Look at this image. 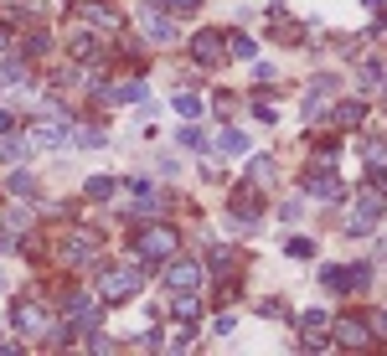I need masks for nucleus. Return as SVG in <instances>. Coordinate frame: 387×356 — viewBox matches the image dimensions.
Here are the masks:
<instances>
[{
    "label": "nucleus",
    "mask_w": 387,
    "mask_h": 356,
    "mask_svg": "<svg viewBox=\"0 0 387 356\" xmlns=\"http://www.w3.org/2000/svg\"><path fill=\"white\" fill-rule=\"evenodd\" d=\"M135 253L150 258V263H155V258H170V253H176V233H170V228H145V233L135 238Z\"/></svg>",
    "instance_id": "f257e3e1"
},
{
    "label": "nucleus",
    "mask_w": 387,
    "mask_h": 356,
    "mask_svg": "<svg viewBox=\"0 0 387 356\" xmlns=\"http://www.w3.org/2000/svg\"><path fill=\"white\" fill-rule=\"evenodd\" d=\"M83 16L93 21V31H114V26H119V16H114V11H103V6H88Z\"/></svg>",
    "instance_id": "f3484780"
},
{
    "label": "nucleus",
    "mask_w": 387,
    "mask_h": 356,
    "mask_svg": "<svg viewBox=\"0 0 387 356\" xmlns=\"http://www.w3.org/2000/svg\"><path fill=\"white\" fill-rule=\"evenodd\" d=\"M93 248H98V238H93L88 228H78L68 243H62V258H68V263H83V258H93Z\"/></svg>",
    "instance_id": "39448f33"
},
{
    "label": "nucleus",
    "mask_w": 387,
    "mask_h": 356,
    "mask_svg": "<svg viewBox=\"0 0 387 356\" xmlns=\"http://www.w3.org/2000/svg\"><path fill=\"white\" fill-rule=\"evenodd\" d=\"M377 186H382V191H387V171H382V176H377Z\"/></svg>",
    "instance_id": "c756f323"
},
{
    "label": "nucleus",
    "mask_w": 387,
    "mask_h": 356,
    "mask_svg": "<svg viewBox=\"0 0 387 356\" xmlns=\"http://www.w3.org/2000/svg\"><path fill=\"white\" fill-rule=\"evenodd\" d=\"M310 191L320 196V202H336V196H341V181H336L331 171H320V176H310Z\"/></svg>",
    "instance_id": "f8f14e48"
},
{
    "label": "nucleus",
    "mask_w": 387,
    "mask_h": 356,
    "mask_svg": "<svg viewBox=\"0 0 387 356\" xmlns=\"http://www.w3.org/2000/svg\"><path fill=\"white\" fill-rule=\"evenodd\" d=\"M170 11H197V0H165Z\"/></svg>",
    "instance_id": "a878e982"
},
{
    "label": "nucleus",
    "mask_w": 387,
    "mask_h": 356,
    "mask_svg": "<svg viewBox=\"0 0 387 356\" xmlns=\"http://www.w3.org/2000/svg\"><path fill=\"white\" fill-rule=\"evenodd\" d=\"M336 341H341V346H367L372 330L361 325V320H336Z\"/></svg>",
    "instance_id": "6e6552de"
},
{
    "label": "nucleus",
    "mask_w": 387,
    "mask_h": 356,
    "mask_svg": "<svg viewBox=\"0 0 387 356\" xmlns=\"http://www.w3.org/2000/svg\"><path fill=\"white\" fill-rule=\"evenodd\" d=\"M222 155H248V135L243 129H222Z\"/></svg>",
    "instance_id": "a211bd4d"
},
{
    "label": "nucleus",
    "mask_w": 387,
    "mask_h": 356,
    "mask_svg": "<svg viewBox=\"0 0 387 356\" xmlns=\"http://www.w3.org/2000/svg\"><path fill=\"white\" fill-rule=\"evenodd\" d=\"M227 52H238V57H253V41H248V36H232V41H227Z\"/></svg>",
    "instance_id": "b1692460"
},
{
    "label": "nucleus",
    "mask_w": 387,
    "mask_h": 356,
    "mask_svg": "<svg viewBox=\"0 0 387 356\" xmlns=\"http://www.w3.org/2000/svg\"><path fill=\"white\" fill-rule=\"evenodd\" d=\"M11 320H16V330H21V336H41V330H47V310H41L36 300H21Z\"/></svg>",
    "instance_id": "7ed1b4c3"
},
{
    "label": "nucleus",
    "mask_w": 387,
    "mask_h": 356,
    "mask_svg": "<svg viewBox=\"0 0 387 356\" xmlns=\"http://www.w3.org/2000/svg\"><path fill=\"white\" fill-rule=\"evenodd\" d=\"M11 52V31H0V57H6Z\"/></svg>",
    "instance_id": "cd10ccee"
},
{
    "label": "nucleus",
    "mask_w": 387,
    "mask_h": 356,
    "mask_svg": "<svg viewBox=\"0 0 387 356\" xmlns=\"http://www.w3.org/2000/svg\"><path fill=\"white\" fill-rule=\"evenodd\" d=\"M73 57H93V41L88 36H73Z\"/></svg>",
    "instance_id": "393cba45"
},
{
    "label": "nucleus",
    "mask_w": 387,
    "mask_h": 356,
    "mask_svg": "<svg viewBox=\"0 0 387 356\" xmlns=\"http://www.w3.org/2000/svg\"><path fill=\"white\" fill-rule=\"evenodd\" d=\"M377 330H382V336H387V310H377Z\"/></svg>",
    "instance_id": "c85d7f7f"
},
{
    "label": "nucleus",
    "mask_w": 387,
    "mask_h": 356,
    "mask_svg": "<svg viewBox=\"0 0 387 356\" xmlns=\"http://www.w3.org/2000/svg\"><path fill=\"white\" fill-rule=\"evenodd\" d=\"M202 284V263H176L170 269V289H197Z\"/></svg>",
    "instance_id": "9d476101"
},
{
    "label": "nucleus",
    "mask_w": 387,
    "mask_h": 356,
    "mask_svg": "<svg viewBox=\"0 0 387 356\" xmlns=\"http://www.w3.org/2000/svg\"><path fill=\"white\" fill-rule=\"evenodd\" d=\"M197 315H202V305H197V289H191V295L176 300V320L181 325H197Z\"/></svg>",
    "instance_id": "ddd939ff"
},
{
    "label": "nucleus",
    "mask_w": 387,
    "mask_h": 356,
    "mask_svg": "<svg viewBox=\"0 0 387 356\" xmlns=\"http://www.w3.org/2000/svg\"><path fill=\"white\" fill-rule=\"evenodd\" d=\"M114 191H119V181H114V176H93V181H88V196H93V202H109Z\"/></svg>",
    "instance_id": "2eb2a0df"
},
{
    "label": "nucleus",
    "mask_w": 387,
    "mask_h": 356,
    "mask_svg": "<svg viewBox=\"0 0 387 356\" xmlns=\"http://www.w3.org/2000/svg\"><path fill=\"white\" fill-rule=\"evenodd\" d=\"M181 145H186V150H202L207 135H202V129H181Z\"/></svg>",
    "instance_id": "5701e85b"
},
{
    "label": "nucleus",
    "mask_w": 387,
    "mask_h": 356,
    "mask_svg": "<svg viewBox=\"0 0 387 356\" xmlns=\"http://www.w3.org/2000/svg\"><path fill=\"white\" fill-rule=\"evenodd\" d=\"M377 217H382V202H377V196H361L356 212H351V233H356V238H361V233H372V228H377Z\"/></svg>",
    "instance_id": "423d86ee"
},
{
    "label": "nucleus",
    "mask_w": 387,
    "mask_h": 356,
    "mask_svg": "<svg viewBox=\"0 0 387 356\" xmlns=\"http://www.w3.org/2000/svg\"><path fill=\"white\" fill-rule=\"evenodd\" d=\"M140 21H145V36H150V41H160V47H165V41H176V26H170L160 11H145Z\"/></svg>",
    "instance_id": "0eeeda50"
},
{
    "label": "nucleus",
    "mask_w": 387,
    "mask_h": 356,
    "mask_svg": "<svg viewBox=\"0 0 387 356\" xmlns=\"http://www.w3.org/2000/svg\"><path fill=\"white\" fill-rule=\"evenodd\" d=\"M11 129H16V119L6 114V108H0V135H11Z\"/></svg>",
    "instance_id": "bb28decb"
},
{
    "label": "nucleus",
    "mask_w": 387,
    "mask_h": 356,
    "mask_svg": "<svg viewBox=\"0 0 387 356\" xmlns=\"http://www.w3.org/2000/svg\"><path fill=\"white\" fill-rule=\"evenodd\" d=\"M361 114H367L361 103H341V108H336V119H341V124H361Z\"/></svg>",
    "instance_id": "aec40b11"
},
{
    "label": "nucleus",
    "mask_w": 387,
    "mask_h": 356,
    "mask_svg": "<svg viewBox=\"0 0 387 356\" xmlns=\"http://www.w3.org/2000/svg\"><path fill=\"white\" fill-rule=\"evenodd\" d=\"M68 320L73 325H93L98 315H93V300H68Z\"/></svg>",
    "instance_id": "4468645a"
},
{
    "label": "nucleus",
    "mask_w": 387,
    "mask_h": 356,
    "mask_svg": "<svg viewBox=\"0 0 387 356\" xmlns=\"http://www.w3.org/2000/svg\"><path fill=\"white\" fill-rule=\"evenodd\" d=\"M191 57H197L202 68H217V57H222V36H217V31H197V36H191Z\"/></svg>",
    "instance_id": "20e7f679"
},
{
    "label": "nucleus",
    "mask_w": 387,
    "mask_h": 356,
    "mask_svg": "<svg viewBox=\"0 0 387 356\" xmlns=\"http://www.w3.org/2000/svg\"><path fill=\"white\" fill-rule=\"evenodd\" d=\"M0 83H26V73H21V62H0Z\"/></svg>",
    "instance_id": "412c9836"
},
{
    "label": "nucleus",
    "mask_w": 387,
    "mask_h": 356,
    "mask_svg": "<svg viewBox=\"0 0 387 356\" xmlns=\"http://www.w3.org/2000/svg\"><path fill=\"white\" fill-rule=\"evenodd\" d=\"M135 289H140V274H135V269H109V274L98 279V295L109 300V305L129 300V295H135Z\"/></svg>",
    "instance_id": "f03ea898"
},
{
    "label": "nucleus",
    "mask_w": 387,
    "mask_h": 356,
    "mask_svg": "<svg viewBox=\"0 0 387 356\" xmlns=\"http://www.w3.org/2000/svg\"><path fill=\"white\" fill-rule=\"evenodd\" d=\"M109 98H114V103H145L150 93H145L140 83H124V88H109Z\"/></svg>",
    "instance_id": "dca6fc26"
},
{
    "label": "nucleus",
    "mask_w": 387,
    "mask_h": 356,
    "mask_svg": "<svg viewBox=\"0 0 387 356\" xmlns=\"http://www.w3.org/2000/svg\"><path fill=\"white\" fill-rule=\"evenodd\" d=\"M176 108H181L186 119H197V114H202V98H197V93H176Z\"/></svg>",
    "instance_id": "6ab92c4d"
},
{
    "label": "nucleus",
    "mask_w": 387,
    "mask_h": 356,
    "mask_svg": "<svg viewBox=\"0 0 387 356\" xmlns=\"http://www.w3.org/2000/svg\"><path fill=\"white\" fill-rule=\"evenodd\" d=\"M11 191H16V196H31V191H36V181H31L26 171H16V176H11Z\"/></svg>",
    "instance_id": "4be33fe9"
},
{
    "label": "nucleus",
    "mask_w": 387,
    "mask_h": 356,
    "mask_svg": "<svg viewBox=\"0 0 387 356\" xmlns=\"http://www.w3.org/2000/svg\"><path fill=\"white\" fill-rule=\"evenodd\" d=\"M299 325H305V341L320 346V330L331 325V315H326V310H305V315H299Z\"/></svg>",
    "instance_id": "9b49d317"
},
{
    "label": "nucleus",
    "mask_w": 387,
    "mask_h": 356,
    "mask_svg": "<svg viewBox=\"0 0 387 356\" xmlns=\"http://www.w3.org/2000/svg\"><path fill=\"white\" fill-rule=\"evenodd\" d=\"M326 284L331 289H361L367 284V269H326Z\"/></svg>",
    "instance_id": "1a4fd4ad"
}]
</instances>
